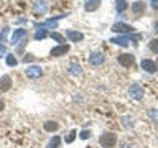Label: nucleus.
Instances as JSON below:
<instances>
[{
    "label": "nucleus",
    "mask_w": 158,
    "mask_h": 148,
    "mask_svg": "<svg viewBox=\"0 0 158 148\" xmlns=\"http://www.w3.org/2000/svg\"><path fill=\"white\" fill-rule=\"evenodd\" d=\"M5 53V46H3V44H0V54H3Z\"/></svg>",
    "instance_id": "cd10ccee"
},
{
    "label": "nucleus",
    "mask_w": 158,
    "mask_h": 148,
    "mask_svg": "<svg viewBox=\"0 0 158 148\" xmlns=\"http://www.w3.org/2000/svg\"><path fill=\"white\" fill-rule=\"evenodd\" d=\"M2 39H3V33H2V35H0V41H2Z\"/></svg>",
    "instance_id": "c756f323"
},
{
    "label": "nucleus",
    "mask_w": 158,
    "mask_h": 148,
    "mask_svg": "<svg viewBox=\"0 0 158 148\" xmlns=\"http://www.w3.org/2000/svg\"><path fill=\"white\" fill-rule=\"evenodd\" d=\"M152 3H153V7L158 8V0H152Z\"/></svg>",
    "instance_id": "bb28decb"
},
{
    "label": "nucleus",
    "mask_w": 158,
    "mask_h": 148,
    "mask_svg": "<svg viewBox=\"0 0 158 148\" xmlns=\"http://www.w3.org/2000/svg\"><path fill=\"white\" fill-rule=\"evenodd\" d=\"M46 8H48V5L44 2H38L36 5H35V12H36V13H44V12H46Z\"/></svg>",
    "instance_id": "2eb2a0df"
},
{
    "label": "nucleus",
    "mask_w": 158,
    "mask_h": 148,
    "mask_svg": "<svg viewBox=\"0 0 158 148\" xmlns=\"http://www.w3.org/2000/svg\"><path fill=\"white\" fill-rule=\"evenodd\" d=\"M68 51H69V46H68V44H59V46L53 48L51 51H49V54H51L53 58H59V56H63V54H66Z\"/></svg>",
    "instance_id": "7ed1b4c3"
},
{
    "label": "nucleus",
    "mask_w": 158,
    "mask_h": 148,
    "mask_svg": "<svg viewBox=\"0 0 158 148\" xmlns=\"http://www.w3.org/2000/svg\"><path fill=\"white\" fill-rule=\"evenodd\" d=\"M59 146V138L58 137H54L51 142H49V145H48V148H58Z\"/></svg>",
    "instance_id": "4be33fe9"
},
{
    "label": "nucleus",
    "mask_w": 158,
    "mask_h": 148,
    "mask_svg": "<svg viewBox=\"0 0 158 148\" xmlns=\"http://www.w3.org/2000/svg\"><path fill=\"white\" fill-rule=\"evenodd\" d=\"M7 64L8 66H17V58L13 54H7Z\"/></svg>",
    "instance_id": "6ab92c4d"
},
{
    "label": "nucleus",
    "mask_w": 158,
    "mask_h": 148,
    "mask_svg": "<svg viewBox=\"0 0 158 148\" xmlns=\"http://www.w3.org/2000/svg\"><path fill=\"white\" fill-rule=\"evenodd\" d=\"M104 61H106V56H104L102 53H92L91 58H89V63H91L92 66H101Z\"/></svg>",
    "instance_id": "39448f33"
},
{
    "label": "nucleus",
    "mask_w": 158,
    "mask_h": 148,
    "mask_svg": "<svg viewBox=\"0 0 158 148\" xmlns=\"http://www.w3.org/2000/svg\"><path fill=\"white\" fill-rule=\"evenodd\" d=\"M22 38H27V30H15L12 35V44H17Z\"/></svg>",
    "instance_id": "0eeeda50"
},
{
    "label": "nucleus",
    "mask_w": 158,
    "mask_h": 148,
    "mask_svg": "<svg viewBox=\"0 0 158 148\" xmlns=\"http://www.w3.org/2000/svg\"><path fill=\"white\" fill-rule=\"evenodd\" d=\"M10 87H12V79H10V76L0 77V92H7Z\"/></svg>",
    "instance_id": "423d86ee"
},
{
    "label": "nucleus",
    "mask_w": 158,
    "mask_h": 148,
    "mask_svg": "<svg viewBox=\"0 0 158 148\" xmlns=\"http://www.w3.org/2000/svg\"><path fill=\"white\" fill-rule=\"evenodd\" d=\"M74 137H76V132H71V133H69V137L66 138V142H68V143H71V142L74 140Z\"/></svg>",
    "instance_id": "b1692460"
},
{
    "label": "nucleus",
    "mask_w": 158,
    "mask_h": 148,
    "mask_svg": "<svg viewBox=\"0 0 158 148\" xmlns=\"http://www.w3.org/2000/svg\"><path fill=\"white\" fill-rule=\"evenodd\" d=\"M112 30L114 31H117V33H127V31H132V27H128V25H125V23H117V25H114L112 27Z\"/></svg>",
    "instance_id": "9d476101"
},
{
    "label": "nucleus",
    "mask_w": 158,
    "mask_h": 148,
    "mask_svg": "<svg viewBox=\"0 0 158 148\" xmlns=\"http://www.w3.org/2000/svg\"><path fill=\"white\" fill-rule=\"evenodd\" d=\"M33 59H35V58L31 56V54H25V58H23V61H25V63H30V61H33Z\"/></svg>",
    "instance_id": "393cba45"
},
{
    "label": "nucleus",
    "mask_w": 158,
    "mask_h": 148,
    "mask_svg": "<svg viewBox=\"0 0 158 148\" xmlns=\"http://www.w3.org/2000/svg\"><path fill=\"white\" fill-rule=\"evenodd\" d=\"M102 0H87V3H86V10L87 12H92V10H96L99 5H101Z\"/></svg>",
    "instance_id": "f8f14e48"
},
{
    "label": "nucleus",
    "mask_w": 158,
    "mask_h": 148,
    "mask_svg": "<svg viewBox=\"0 0 158 148\" xmlns=\"http://www.w3.org/2000/svg\"><path fill=\"white\" fill-rule=\"evenodd\" d=\"M101 145L102 146H106V148H110L115 145V142H117V137L114 135V133H104V135L101 137Z\"/></svg>",
    "instance_id": "f257e3e1"
},
{
    "label": "nucleus",
    "mask_w": 158,
    "mask_h": 148,
    "mask_svg": "<svg viewBox=\"0 0 158 148\" xmlns=\"http://www.w3.org/2000/svg\"><path fill=\"white\" fill-rule=\"evenodd\" d=\"M51 38H53V39H56V41H58V43H61V44H66V39H64V36H61V35L56 33V31L51 33Z\"/></svg>",
    "instance_id": "a211bd4d"
},
{
    "label": "nucleus",
    "mask_w": 158,
    "mask_h": 148,
    "mask_svg": "<svg viewBox=\"0 0 158 148\" xmlns=\"http://www.w3.org/2000/svg\"><path fill=\"white\" fill-rule=\"evenodd\" d=\"M142 68L145 69L147 72H155L156 71V64L153 61H150V59H143V61H142Z\"/></svg>",
    "instance_id": "6e6552de"
},
{
    "label": "nucleus",
    "mask_w": 158,
    "mask_h": 148,
    "mask_svg": "<svg viewBox=\"0 0 158 148\" xmlns=\"http://www.w3.org/2000/svg\"><path fill=\"white\" fill-rule=\"evenodd\" d=\"M3 107H5V104H3V101H0V110H3Z\"/></svg>",
    "instance_id": "c85d7f7f"
},
{
    "label": "nucleus",
    "mask_w": 158,
    "mask_h": 148,
    "mask_svg": "<svg viewBox=\"0 0 158 148\" xmlns=\"http://www.w3.org/2000/svg\"><path fill=\"white\" fill-rule=\"evenodd\" d=\"M114 43H117V44H120V46H127L128 44V38H115V39H112Z\"/></svg>",
    "instance_id": "aec40b11"
},
{
    "label": "nucleus",
    "mask_w": 158,
    "mask_h": 148,
    "mask_svg": "<svg viewBox=\"0 0 158 148\" xmlns=\"http://www.w3.org/2000/svg\"><path fill=\"white\" fill-rule=\"evenodd\" d=\"M130 94H133V97H137V99H140L142 97V94H143V91L138 86H133L132 89H130Z\"/></svg>",
    "instance_id": "dca6fc26"
},
{
    "label": "nucleus",
    "mask_w": 158,
    "mask_h": 148,
    "mask_svg": "<svg viewBox=\"0 0 158 148\" xmlns=\"http://www.w3.org/2000/svg\"><path fill=\"white\" fill-rule=\"evenodd\" d=\"M156 31H158V25H156Z\"/></svg>",
    "instance_id": "7c9ffc66"
},
{
    "label": "nucleus",
    "mask_w": 158,
    "mask_h": 148,
    "mask_svg": "<svg viewBox=\"0 0 158 148\" xmlns=\"http://www.w3.org/2000/svg\"><path fill=\"white\" fill-rule=\"evenodd\" d=\"M89 137V132H82L81 133V138H87Z\"/></svg>",
    "instance_id": "a878e982"
},
{
    "label": "nucleus",
    "mask_w": 158,
    "mask_h": 148,
    "mask_svg": "<svg viewBox=\"0 0 158 148\" xmlns=\"http://www.w3.org/2000/svg\"><path fill=\"white\" fill-rule=\"evenodd\" d=\"M117 59L123 68H130V66H133V63H135V59H133L132 54H118Z\"/></svg>",
    "instance_id": "f03ea898"
},
{
    "label": "nucleus",
    "mask_w": 158,
    "mask_h": 148,
    "mask_svg": "<svg viewBox=\"0 0 158 148\" xmlns=\"http://www.w3.org/2000/svg\"><path fill=\"white\" fill-rule=\"evenodd\" d=\"M25 74H27L28 77L35 79V77H40V76H41V74H43V69L40 68V66H30V68L25 69Z\"/></svg>",
    "instance_id": "20e7f679"
},
{
    "label": "nucleus",
    "mask_w": 158,
    "mask_h": 148,
    "mask_svg": "<svg viewBox=\"0 0 158 148\" xmlns=\"http://www.w3.org/2000/svg\"><path fill=\"white\" fill-rule=\"evenodd\" d=\"M69 72H71L73 76H77V74L82 72V69H81V66H79L77 63H73L71 66H69Z\"/></svg>",
    "instance_id": "4468645a"
},
{
    "label": "nucleus",
    "mask_w": 158,
    "mask_h": 148,
    "mask_svg": "<svg viewBox=\"0 0 158 148\" xmlns=\"http://www.w3.org/2000/svg\"><path fill=\"white\" fill-rule=\"evenodd\" d=\"M58 128H59V125H58L56 122H51V120H49V122H44V130H48V132H56Z\"/></svg>",
    "instance_id": "ddd939ff"
},
{
    "label": "nucleus",
    "mask_w": 158,
    "mask_h": 148,
    "mask_svg": "<svg viewBox=\"0 0 158 148\" xmlns=\"http://www.w3.org/2000/svg\"><path fill=\"white\" fill-rule=\"evenodd\" d=\"M66 36L71 39V41H81V39L84 38V36H82V33L74 31V30H66Z\"/></svg>",
    "instance_id": "1a4fd4ad"
},
{
    "label": "nucleus",
    "mask_w": 158,
    "mask_h": 148,
    "mask_svg": "<svg viewBox=\"0 0 158 148\" xmlns=\"http://www.w3.org/2000/svg\"><path fill=\"white\" fill-rule=\"evenodd\" d=\"M150 49L153 53H158V39H152L150 41Z\"/></svg>",
    "instance_id": "5701e85b"
},
{
    "label": "nucleus",
    "mask_w": 158,
    "mask_h": 148,
    "mask_svg": "<svg viewBox=\"0 0 158 148\" xmlns=\"http://www.w3.org/2000/svg\"><path fill=\"white\" fill-rule=\"evenodd\" d=\"M43 38H46V31H44V30H38V31L35 33V39H43Z\"/></svg>",
    "instance_id": "412c9836"
},
{
    "label": "nucleus",
    "mask_w": 158,
    "mask_h": 148,
    "mask_svg": "<svg viewBox=\"0 0 158 148\" xmlns=\"http://www.w3.org/2000/svg\"><path fill=\"white\" fill-rule=\"evenodd\" d=\"M145 3H142V2H137V3H133L132 5V13H135L137 17L138 15H142V13H145Z\"/></svg>",
    "instance_id": "9b49d317"
},
{
    "label": "nucleus",
    "mask_w": 158,
    "mask_h": 148,
    "mask_svg": "<svg viewBox=\"0 0 158 148\" xmlns=\"http://www.w3.org/2000/svg\"><path fill=\"white\" fill-rule=\"evenodd\" d=\"M115 7H117L118 12H123V10L127 8V2L125 0H115Z\"/></svg>",
    "instance_id": "f3484780"
}]
</instances>
